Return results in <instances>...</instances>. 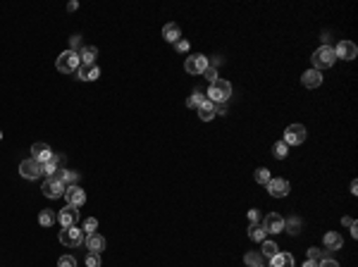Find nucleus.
<instances>
[{
	"label": "nucleus",
	"instance_id": "ea45409f",
	"mask_svg": "<svg viewBox=\"0 0 358 267\" xmlns=\"http://www.w3.org/2000/svg\"><path fill=\"white\" fill-rule=\"evenodd\" d=\"M175 48L179 50V53H186V50H189V41H184V38H179V41L175 43Z\"/></svg>",
	"mask_w": 358,
	"mask_h": 267
},
{
	"label": "nucleus",
	"instance_id": "a19ab883",
	"mask_svg": "<svg viewBox=\"0 0 358 267\" xmlns=\"http://www.w3.org/2000/svg\"><path fill=\"white\" fill-rule=\"evenodd\" d=\"M248 220H251V224H258V220H260V212H258V210H248Z\"/></svg>",
	"mask_w": 358,
	"mask_h": 267
},
{
	"label": "nucleus",
	"instance_id": "a878e982",
	"mask_svg": "<svg viewBox=\"0 0 358 267\" xmlns=\"http://www.w3.org/2000/svg\"><path fill=\"white\" fill-rule=\"evenodd\" d=\"M57 222V215L53 210H41V215H38V224L41 227H53Z\"/></svg>",
	"mask_w": 358,
	"mask_h": 267
},
{
	"label": "nucleus",
	"instance_id": "f704fd0d",
	"mask_svg": "<svg viewBox=\"0 0 358 267\" xmlns=\"http://www.w3.org/2000/svg\"><path fill=\"white\" fill-rule=\"evenodd\" d=\"M86 267H101V255L89 253V255H86Z\"/></svg>",
	"mask_w": 358,
	"mask_h": 267
},
{
	"label": "nucleus",
	"instance_id": "b1692460",
	"mask_svg": "<svg viewBox=\"0 0 358 267\" xmlns=\"http://www.w3.org/2000/svg\"><path fill=\"white\" fill-rule=\"evenodd\" d=\"M96 57H98V50H96V46H86L79 53V60L82 62H86V65H96Z\"/></svg>",
	"mask_w": 358,
	"mask_h": 267
},
{
	"label": "nucleus",
	"instance_id": "cd10ccee",
	"mask_svg": "<svg viewBox=\"0 0 358 267\" xmlns=\"http://www.w3.org/2000/svg\"><path fill=\"white\" fill-rule=\"evenodd\" d=\"M277 253H279V250H277L275 241H263V248H260V255H263V258H275Z\"/></svg>",
	"mask_w": 358,
	"mask_h": 267
},
{
	"label": "nucleus",
	"instance_id": "473e14b6",
	"mask_svg": "<svg viewBox=\"0 0 358 267\" xmlns=\"http://www.w3.org/2000/svg\"><path fill=\"white\" fill-rule=\"evenodd\" d=\"M272 176H270V172H267L265 167H260V169H256V182L258 184H263V186H267V182H270Z\"/></svg>",
	"mask_w": 358,
	"mask_h": 267
},
{
	"label": "nucleus",
	"instance_id": "c85d7f7f",
	"mask_svg": "<svg viewBox=\"0 0 358 267\" xmlns=\"http://www.w3.org/2000/svg\"><path fill=\"white\" fill-rule=\"evenodd\" d=\"M272 153H275L277 160H284V157L289 155V146H287L284 141H277L275 146H272Z\"/></svg>",
	"mask_w": 358,
	"mask_h": 267
},
{
	"label": "nucleus",
	"instance_id": "72a5a7b5",
	"mask_svg": "<svg viewBox=\"0 0 358 267\" xmlns=\"http://www.w3.org/2000/svg\"><path fill=\"white\" fill-rule=\"evenodd\" d=\"M57 267H77V258L74 255H62L57 260Z\"/></svg>",
	"mask_w": 358,
	"mask_h": 267
},
{
	"label": "nucleus",
	"instance_id": "dca6fc26",
	"mask_svg": "<svg viewBox=\"0 0 358 267\" xmlns=\"http://www.w3.org/2000/svg\"><path fill=\"white\" fill-rule=\"evenodd\" d=\"M53 179L62 182L64 186H77V182H79V172H74V169H57L55 174H53Z\"/></svg>",
	"mask_w": 358,
	"mask_h": 267
},
{
	"label": "nucleus",
	"instance_id": "2f4dec72",
	"mask_svg": "<svg viewBox=\"0 0 358 267\" xmlns=\"http://www.w3.org/2000/svg\"><path fill=\"white\" fill-rule=\"evenodd\" d=\"M284 227L289 234H299V231H301V220H299V217H292V220L284 222Z\"/></svg>",
	"mask_w": 358,
	"mask_h": 267
},
{
	"label": "nucleus",
	"instance_id": "6ab92c4d",
	"mask_svg": "<svg viewBox=\"0 0 358 267\" xmlns=\"http://www.w3.org/2000/svg\"><path fill=\"white\" fill-rule=\"evenodd\" d=\"M163 38L170 41V43H177V41L182 38V29L177 27V24H165V27H163Z\"/></svg>",
	"mask_w": 358,
	"mask_h": 267
},
{
	"label": "nucleus",
	"instance_id": "2eb2a0df",
	"mask_svg": "<svg viewBox=\"0 0 358 267\" xmlns=\"http://www.w3.org/2000/svg\"><path fill=\"white\" fill-rule=\"evenodd\" d=\"M98 76H101L98 65H86V62H82L79 69H77V79H82V81H93V79H98Z\"/></svg>",
	"mask_w": 358,
	"mask_h": 267
},
{
	"label": "nucleus",
	"instance_id": "aec40b11",
	"mask_svg": "<svg viewBox=\"0 0 358 267\" xmlns=\"http://www.w3.org/2000/svg\"><path fill=\"white\" fill-rule=\"evenodd\" d=\"M341 243H344V241H341V236L337 231H327V234H325V248L327 250H339Z\"/></svg>",
	"mask_w": 358,
	"mask_h": 267
},
{
	"label": "nucleus",
	"instance_id": "f8f14e48",
	"mask_svg": "<svg viewBox=\"0 0 358 267\" xmlns=\"http://www.w3.org/2000/svg\"><path fill=\"white\" fill-rule=\"evenodd\" d=\"M334 55L341 57V60H353L358 55V48L353 41H339L337 48H334Z\"/></svg>",
	"mask_w": 358,
	"mask_h": 267
},
{
	"label": "nucleus",
	"instance_id": "39448f33",
	"mask_svg": "<svg viewBox=\"0 0 358 267\" xmlns=\"http://www.w3.org/2000/svg\"><path fill=\"white\" fill-rule=\"evenodd\" d=\"M306 136H308V131L303 124H289L284 131V143L287 146H301Z\"/></svg>",
	"mask_w": 358,
	"mask_h": 267
},
{
	"label": "nucleus",
	"instance_id": "7ed1b4c3",
	"mask_svg": "<svg viewBox=\"0 0 358 267\" xmlns=\"http://www.w3.org/2000/svg\"><path fill=\"white\" fill-rule=\"evenodd\" d=\"M60 243L62 246H67V248H77V246H82L84 239H86V234H84L82 227H62V231H60Z\"/></svg>",
	"mask_w": 358,
	"mask_h": 267
},
{
	"label": "nucleus",
	"instance_id": "4be33fe9",
	"mask_svg": "<svg viewBox=\"0 0 358 267\" xmlns=\"http://www.w3.org/2000/svg\"><path fill=\"white\" fill-rule=\"evenodd\" d=\"M198 117H201L203 122H210L212 117H215V103L205 101L203 105H198Z\"/></svg>",
	"mask_w": 358,
	"mask_h": 267
},
{
	"label": "nucleus",
	"instance_id": "6e6552de",
	"mask_svg": "<svg viewBox=\"0 0 358 267\" xmlns=\"http://www.w3.org/2000/svg\"><path fill=\"white\" fill-rule=\"evenodd\" d=\"M265 234H279V231H284V217L282 215H277V212H270L263 217V224H260Z\"/></svg>",
	"mask_w": 358,
	"mask_h": 267
},
{
	"label": "nucleus",
	"instance_id": "ddd939ff",
	"mask_svg": "<svg viewBox=\"0 0 358 267\" xmlns=\"http://www.w3.org/2000/svg\"><path fill=\"white\" fill-rule=\"evenodd\" d=\"M31 157H34L36 162H41V165H43V162H48V160L53 157V150H50V146H48V143H43V141H41V143H34V146H31Z\"/></svg>",
	"mask_w": 358,
	"mask_h": 267
},
{
	"label": "nucleus",
	"instance_id": "1a4fd4ad",
	"mask_svg": "<svg viewBox=\"0 0 358 267\" xmlns=\"http://www.w3.org/2000/svg\"><path fill=\"white\" fill-rule=\"evenodd\" d=\"M64 189H67V186H64L62 182L53 179V176H48L46 182H43V186H41V191H43L46 198H60V196H64Z\"/></svg>",
	"mask_w": 358,
	"mask_h": 267
},
{
	"label": "nucleus",
	"instance_id": "9d476101",
	"mask_svg": "<svg viewBox=\"0 0 358 267\" xmlns=\"http://www.w3.org/2000/svg\"><path fill=\"white\" fill-rule=\"evenodd\" d=\"M57 222H60L62 227H74V224L79 222V208H74V205H64L62 210L57 212Z\"/></svg>",
	"mask_w": 358,
	"mask_h": 267
},
{
	"label": "nucleus",
	"instance_id": "37998d69",
	"mask_svg": "<svg viewBox=\"0 0 358 267\" xmlns=\"http://www.w3.org/2000/svg\"><path fill=\"white\" fill-rule=\"evenodd\" d=\"M77 8H79V3H69V5H67V10H69V12H74Z\"/></svg>",
	"mask_w": 358,
	"mask_h": 267
},
{
	"label": "nucleus",
	"instance_id": "412c9836",
	"mask_svg": "<svg viewBox=\"0 0 358 267\" xmlns=\"http://www.w3.org/2000/svg\"><path fill=\"white\" fill-rule=\"evenodd\" d=\"M270 267H294V258L289 253H277L275 258H270Z\"/></svg>",
	"mask_w": 358,
	"mask_h": 267
},
{
	"label": "nucleus",
	"instance_id": "a18cd8bd",
	"mask_svg": "<svg viewBox=\"0 0 358 267\" xmlns=\"http://www.w3.org/2000/svg\"><path fill=\"white\" fill-rule=\"evenodd\" d=\"M0 138H3V131H0Z\"/></svg>",
	"mask_w": 358,
	"mask_h": 267
},
{
	"label": "nucleus",
	"instance_id": "f03ea898",
	"mask_svg": "<svg viewBox=\"0 0 358 267\" xmlns=\"http://www.w3.org/2000/svg\"><path fill=\"white\" fill-rule=\"evenodd\" d=\"M311 60H313V69L322 72V69H327V67L334 65L337 55H334V48H332V46H320L315 53H313Z\"/></svg>",
	"mask_w": 358,
	"mask_h": 267
},
{
	"label": "nucleus",
	"instance_id": "c9c22d12",
	"mask_svg": "<svg viewBox=\"0 0 358 267\" xmlns=\"http://www.w3.org/2000/svg\"><path fill=\"white\" fill-rule=\"evenodd\" d=\"M322 258H325V255H322L320 248H308V260H313V262H320Z\"/></svg>",
	"mask_w": 358,
	"mask_h": 267
},
{
	"label": "nucleus",
	"instance_id": "c756f323",
	"mask_svg": "<svg viewBox=\"0 0 358 267\" xmlns=\"http://www.w3.org/2000/svg\"><path fill=\"white\" fill-rule=\"evenodd\" d=\"M244 262L248 267H263V255L260 253H246L244 255Z\"/></svg>",
	"mask_w": 358,
	"mask_h": 267
},
{
	"label": "nucleus",
	"instance_id": "4c0bfd02",
	"mask_svg": "<svg viewBox=\"0 0 358 267\" xmlns=\"http://www.w3.org/2000/svg\"><path fill=\"white\" fill-rule=\"evenodd\" d=\"M318 267H339V262L332 260V258H322L320 262H318Z\"/></svg>",
	"mask_w": 358,
	"mask_h": 267
},
{
	"label": "nucleus",
	"instance_id": "f3484780",
	"mask_svg": "<svg viewBox=\"0 0 358 267\" xmlns=\"http://www.w3.org/2000/svg\"><path fill=\"white\" fill-rule=\"evenodd\" d=\"M301 83L306 86V88H318V86L322 83V74L318 72V69H308V72H303Z\"/></svg>",
	"mask_w": 358,
	"mask_h": 267
},
{
	"label": "nucleus",
	"instance_id": "e433bc0d",
	"mask_svg": "<svg viewBox=\"0 0 358 267\" xmlns=\"http://www.w3.org/2000/svg\"><path fill=\"white\" fill-rule=\"evenodd\" d=\"M203 76H205V79H208V81H215V79H218V69H215V67L212 65H208V69H205V72H203Z\"/></svg>",
	"mask_w": 358,
	"mask_h": 267
},
{
	"label": "nucleus",
	"instance_id": "423d86ee",
	"mask_svg": "<svg viewBox=\"0 0 358 267\" xmlns=\"http://www.w3.org/2000/svg\"><path fill=\"white\" fill-rule=\"evenodd\" d=\"M19 174L24 176V179H38V176H43V165L36 162L34 157L22 160V162H19Z\"/></svg>",
	"mask_w": 358,
	"mask_h": 267
},
{
	"label": "nucleus",
	"instance_id": "bb28decb",
	"mask_svg": "<svg viewBox=\"0 0 358 267\" xmlns=\"http://www.w3.org/2000/svg\"><path fill=\"white\" fill-rule=\"evenodd\" d=\"M208 101V96L205 93H201V91H193L189 98H186V105L189 108H198V105H203V103Z\"/></svg>",
	"mask_w": 358,
	"mask_h": 267
},
{
	"label": "nucleus",
	"instance_id": "393cba45",
	"mask_svg": "<svg viewBox=\"0 0 358 267\" xmlns=\"http://www.w3.org/2000/svg\"><path fill=\"white\" fill-rule=\"evenodd\" d=\"M265 229H263V227H260V224H251V227H248V239L251 241H256V243H263V241H265Z\"/></svg>",
	"mask_w": 358,
	"mask_h": 267
},
{
	"label": "nucleus",
	"instance_id": "7c9ffc66",
	"mask_svg": "<svg viewBox=\"0 0 358 267\" xmlns=\"http://www.w3.org/2000/svg\"><path fill=\"white\" fill-rule=\"evenodd\" d=\"M84 234L89 236V234H96V229H98V220L96 217H89V220H84Z\"/></svg>",
	"mask_w": 358,
	"mask_h": 267
},
{
	"label": "nucleus",
	"instance_id": "20e7f679",
	"mask_svg": "<svg viewBox=\"0 0 358 267\" xmlns=\"http://www.w3.org/2000/svg\"><path fill=\"white\" fill-rule=\"evenodd\" d=\"M79 65H82V60H79V53H74V50H64L55 62L57 72H62V74H77Z\"/></svg>",
	"mask_w": 358,
	"mask_h": 267
},
{
	"label": "nucleus",
	"instance_id": "f257e3e1",
	"mask_svg": "<svg viewBox=\"0 0 358 267\" xmlns=\"http://www.w3.org/2000/svg\"><path fill=\"white\" fill-rule=\"evenodd\" d=\"M208 101L215 103V105H222V103H227L230 101V96H232V83L230 81H225V79H215V81L210 83V88H208Z\"/></svg>",
	"mask_w": 358,
	"mask_h": 267
},
{
	"label": "nucleus",
	"instance_id": "9b49d317",
	"mask_svg": "<svg viewBox=\"0 0 358 267\" xmlns=\"http://www.w3.org/2000/svg\"><path fill=\"white\" fill-rule=\"evenodd\" d=\"M64 198H67V205L82 208L84 203H86V191L79 189V186H67V189H64Z\"/></svg>",
	"mask_w": 358,
	"mask_h": 267
},
{
	"label": "nucleus",
	"instance_id": "a211bd4d",
	"mask_svg": "<svg viewBox=\"0 0 358 267\" xmlns=\"http://www.w3.org/2000/svg\"><path fill=\"white\" fill-rule=\"evenodd\" d=\"M84 241H86V248H89V253H96V255H98V253L105 248V239H103L101 234H89Z\"/></svg>",
	"mask_w": 358,
	"mask_h": 267
},
{
	"label": "nucleus",
	"instance_id": "58836bf2",
	"mask_svg": "<svg viewBox=\"0 0 358 267\" xmlns=\"http://www.w3.org/2000/svg\"><path fill=\"white\" fill-rule=\"evenodd\" d=\"M77 48H82V36H72L69 38V50L77 53Z\"/></svg>",
	"mask_w": 358,
	"mask_h": 267
},
{
	"label": "nucleus",
	"instance_id": "79ce46f5",
	"mask_svg": "<svg viewBox=\"0 0 358 267\" xmlns=\"http://www.w3.org/2000/svg\"><path fill=\"white\" fill-rule=\"evenodd\" d=\"M341 224H344V227H356V220H353V217H341Z\"/></svg>",
	"mask_w": 358,
	"mask_h": 267
},
{
	"label": "nucleus",
	"instance_id": "0eeeda50",
	"mask_svg": "<svg viewBox=\"0 0 358 267\" xmlns=\"http://www.w3.org/2000/svg\"><path fill=\"white\" fill-rule=\"evenodd\" d=\"M208 57L201 55V53H196V55H189L186 57V62H184V69L189 74H203L205 69H208Z\"/></svg>",
	"mask_w": 358,
	"mask_h": 267
},
{
	"label": "nucleus",
	"instance_id": "4468645a",
	"mask_svg": "<svg viewBox=\"0 0 358 267\" xmlns=\"http://www.w3.org/2000/svg\"><path fill=\"white\" fill-rule=\"evenodd\" d=\"M267 191H270V196H275V198H284L289 194V182L287 179H270L267 182Z\"/></svg>",
	"mask_w": 358,
	"mask_h": 267
},
{
	"label": "nucleus",
	"instance_id": "c03bdc74",
	"mask_svg": "<svg viewBox=\"0 0 358 267\" xmlns=\"http://www.w3.org/2000/svg\"><path fill=\"white\" fill-rule=\"evenodd\" d=\"M303 267H318V262H313V260H306V262H303Z\"/></svg>",
	"mask_w": 358,
	"mask_h": 267
},
{
	"label": "nucleus",
	"instance_id": "5701e85b",
	"mask_svg": "<svg viewBox=\"0 0 358 267\" xmlns=\"http://www.w3.org/2000/svg\"><path fill=\"white\" fill-rule=\"evenodd\" d=\"M64 157L62 155H57V153H53V157L48 160V162H43V174H48V176H53L57 172V165L62 162Z\"/></svg>",
	"mask_w": 358,
	"mask_h": 267
}]
</instances>
